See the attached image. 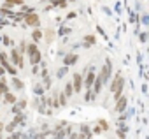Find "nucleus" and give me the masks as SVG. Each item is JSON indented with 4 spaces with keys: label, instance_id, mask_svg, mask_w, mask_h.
I'll list each match as a JSON object with an SVG mask.
<instances>
[{
    "label": "nucleus",
    "instance_id": "obj_31",
    "mask_svg": "<svg viewBox=\"0 0 149 139\" xmlns=\"http://www.w3.org/2000/svg\"><path fill=\"white\" fill-rule=\"evenodd\" d=\"M0 78H6V69L0 65Z\"/></svg>",
    "mask_w": 149,
    "mask_h": 139
},
{
    "label": "nucleus",
    "instance_id": "obj_21",
    "mask_svg": "<svg viewBox=\"0 0 149 139\" xmlns=\"http://www.w3.org/2000/svg\"><path fill=\"white\" fill-rule=\"evenodd\" d=\"M2 44L7 46V48H14V41H13L9 35H2Z\"/></svg>",
    "mask_w": 149,
    "mask_h": 139
},
{
    "label": "nucleus",
    "instance_id": "obj_2",
    "mask_svg": "<svg viewBox=\"0 0 149 139\" xmlns=\"http://www.w3.org/2000/svg\"><path fill=\"white\" fill-rule=\"evenodd\" d=\"M9 60H11V63H13V65H16L18 69H23V67H25V60H23V55H21V53L16 49V48H13V49H11Z\"/></svg>",
    "mask_w": 149,
    "mask_h": 139
},
{
    "label": "nucleus",
    "instance_id": "obj_11",
    "mask_svg": "<svg viewBox=\"0 0 149 139\" xmlns=\"http://www.w3.org/2000/svg\"><path fill=\"white\" fill-rule=\"evenodd\" d=\"M16 6H25V0H6L4 2V7H7V9H13V7H16Z\"/></svg>",
    "mask_w": 149,
    "mask_h": 139
},
{
    "label": "nucleus",
    "instance_id": "obj_9",
    "mask_svg": "<svg viewBox=\"0 0 149 139\" xmlns=\"http://www.w3.org/2000/svg\"><path fill=\"white\" fill-rule=\"evenodd\" d=\"M4 102H6V104H11V106H14V104L18 102V97H16L13 92H7V93H4Z\"/></svg>",
    "mask_w": 149,
    "mask_h": 139
},
{
    "label": "nucleus",
    "instance_id": "obj_10",
    "mask_svg": "<svg viewBox=\"0 0 149 139\" xmlns=\"http://www.w3.org/2000/svg\"><path fill=\"white\" fill-rule=\"evenodd\" d=\"M125 107H126V97H119L118 100H116V113H123L125 111Z\"/></svg>",
    "mask_w": 149,
    "mask_h": 139
},
{
    "label": "nucleus",
    "instance_id": "obj_16",
    "mask_svg": "<svg viewBox=\"0 0 149 139\" xmlns=\"http://www.w3.org/2000/svg\"><path fill=\"white\" fill-rule=\"evenodd\" d=\"M32 39H33V42L37 44V42H40V39H42V30L40 28H35L33 32H32Z\"/></svg>",
    "mask_w": 149,
    "mask_h": 139
},
{
    "label": "nucleus",
    "instance_id": "obj_6",
    "mask_svg": "<svg viewBox=\"0 0 149 139\" xmlns=\"http://www.w3.org/2000/svg\"><path fill=\"white\" fill-rule=\"evenodd\" d=\"M25 25H28V27H39V23H40V20H39V14L33 11V13H30V14H26L25 16Z\"/></svg>",
    "mask_w": 149,
    "mask_h": 139
},
{
    "label": "nucleus",
    "instance_id": "obj_13",
    "mask_svg": "<svg viewBox=\"0 0 149 139\" xmlns=\"http://www.w3.org/2000/svg\"><path fill=\"white\" fill-rule=\"evenodd\" d=\"M0 16H4V18H14L16 13H13V9H7V7H0Z\"/></svg>",
    "mask_w": 149,
    "mask_h": 139
},
{
    "label": "nucleus",
    "instance_id": "obj_24",
    "mask_svg": "<svg viewBox=\"0 0 149 139\" xmlns=\"http://www.w3.org/2000/svg\"><path fill=\"white\" fill-rule=\"evenodd\" d=\"M95 97H97V93L93 92V88H88V90H86V95H84V99H86V100H93Z\"/></svg>",
    "mask_w": 149,
    "mask_h": 139
},
{
    "label": "nucleus",
    "instance_id": "obj_34",
    "mask_svg": "<svg viewBox=\"0 0 149 139\" xmlns=\"http://www.w3.org/2000/svg\"><path fill=\"white\" fill-rule=\"evenodd\" d=\"M0 139H2V132H0Z\"/></svg>",
    "mask_w": 149,
    "mask_h": 139
},
{
    "label": "nucleus",
    "instance_id": "obj_17",
    "mask_svg": "<svg viewBox=\"0 0 149 139\" xmlns=\"http://www.w3.org/2000/svg\"><path fill=\"white\" fill-rule=\"evenodd\" d=\"M37 51H39V48H37V44H35V42H30V44L26 46V55H28V56H32V55H33V53H37Z\"/></svg>",
    "mask_w": 149,
    "mask_h": 139
},
{
    "label": "nucleus",
    "instance_id": "obj_33",
    "mask_svg": "<svg viewBox=\"0 0 149 139\" xmlns=\"http://www.w3.org/2000/svg\"><path fill=\"white\" fill-rule=\"evenodd\" d=\"M51 39H53V30H47V41L51 42Z\"/></svg>",
    "mask_w": 149,
    "mask_h": 139
},
{
    "label": "nucleus",
    "instance_id": "obj_29",
    "mask_svg": "<svg viewBox=\"0 0 149 139\" xmlns=\"http://www.w3.org/2000/svg\"><path fill=\"white\" fill-rule=\"evenodd\" d=\"M33 92H35L37 95H42V92H44V90H42V86H40V85H35V88H33Z\"/></svg>",
    "mask_w": 149,
    "mask_h": 139
},
{
    "label": "nucleus",
    "instance_id": "obj_32",
    "mask_svg": "<svg viewBox=\"0 0 149 139\" xmlns=\"http://www.w3.org/2000/svg\"><path fill=\"white\" fill-rule=\"evenodd\" d=\"M60 34H70V28H67V27H63V30H60Z\"/></svg>",
    "mask_w": 149,
    "mask_h": 139
},
{
    "label": "nucleus",
    "instance_id": "obj_12",
    "mask_svg": "<svg viewBox=\"0 0 149 139\" xmlns=\"http://www.w3.org/2000/svg\"><path fill=\"white\" fill-rule=\"evenodd\" d=\"M9 63H11V60H9V55H7L6 51H0V65H2V67L6 69Z\"/></svg>",
    "mask_w": 149,
    "mask_h": 139
},
{
    "label": "nucleus",
    "instance_id": "obj_19",
    "mask_svg": "<svg viewBox=\"0 0 149 139\" xmlns=\"http://www.w3.org/2000/svg\"><path fill=\"white\" fill-rule=\"evenodd\" d=\"M6 72H9V74L14 78V76H18V67H16V65H13V63H9V65L6 67Z\"/></svg>",
    "mask_w": 149,
    "mask_h": 139
},
{
    "label": "nucleus",
    "instance_id": "obj_25",
    "mask_svg": "<svg viewBox=\"0 0 149 139\" xmlns=\"http://www.w3.org/2000/svg\"><path fill=\"white\" fill-rule=\"evenodd\" d=\"M26 46H28V44H26L25 41H19V48H18V51H19L21 55H23V53H26Z\"/></svg>",
    "mask_w": 149,
    "mask_h": 139
},
{
    "label": "nucleus",
    "instance_id": "obj_7",
    "mask_svg": "<svg viewBox=\"0 0 149 139\" xmlns=\"http://www.w3.org/2000/svg\"><path fill=\"white\" fill-rule=\"evenodd\" d=\"M26 107V100L25 99H18V102L11 107V113L13 114H18V113H23V109Z\"/></svg>",
    "mask_w": 149,
    "mask_h": 139
},
{
    "label": "nucleus",
    "instance_id": "obj_5",
    "mask_svg": "<svg viewBox=\"0 0 149 139\" xmlns=\"http://www.w3.org/2000/svg\"><path fill=\"white\" fill-rule=\"evenodd\" d=\"M72 86H74V92H76V93H81V92H83V88H84V78H83L79 72L74 74V78H72Z\"/></svg>",
    "mask_w": 149,
    "mask_h": 139
},
{
    "label": "nucleus",
    "instance_id": "obj_30",
    "mask_svg": "<svg viewBox=\"0 0 149 139\" xmlns=\"http://www.w3.org/2000/svg\"><path fill=\"white\" fill-rule=\"evenodd\" d=\"M76 14H77V13H74V11L68 13V14H67V20H74V18H76Z\"/></svg>",
    "mask_w": 149,
    "mask_h": 139
},
{
    "label": "nucleus",
    "instance_id": "obj_20",
    "mask_svg": "<svg viewBox=\"0 0 149 139\" xmlns=\"http://www.w3.org/2000/svg\"><path fill=\"white\" fill-rule=\"evenodd\" d=\"M67 0H54V2H51V7H60V9H65L67 7Z\"/></svg>",
    "mask_w": 149,
    "mask_h": 139
},
{
    "label": "nucleus",
    "instance_id": "obj_3",
    "mask_svg": "<svg viewBox=\"0 0 149 139\" xmlns=\"http://www.w3.org/2000/svg\"><path fill=\"white\" fill-rule=\"evenodd\" d=\"M98 76L104 79V83H107V81L111 79V76H112V62H111L109 58L105 60V63H104V67H102V71H100Z\"/></svg>",
    "mask_w": 149,
    "mask_h": 139
},
{
    "label": "nucleus",
    "instance_id": "obj_14",
    "mask_svg": "<svg viewBox=\"0 0 149 139\" xmlns=\"http://www.w3.org/2000/svg\"><path fill=\"white\" fill-rule=\"evenodd\" d=\"M63 93L67 95V99H70L74 93H76V92H74V86H72V83H65V88H63Z\"/></svg>",
    "mask_w": 149,
    "mask_h": 139
},
{
    "label": "nucleus",
    "instance_id": "obj_23",
    "mask_svg": "<svg viewBox=\"0 0 149 139\" xmlns=\"http://www.w3.org/2000/svg\"><path fill=\"white\" fill-rule=\"evenodd\" d=\"M16 127H18V123H16V121H11V123H7V125H6V128H4V130H6L7 134H13V132H16Z\"/></svg>",
    "mask_w": 149,
    "mask_h": 139
},
{
    "label": "nucleus",
    "instance_id": "obj_22",
    "mask_svg": "<svg viewBox=\"0 0 149 139\" xmlns=\"http://www.w3.org/2000/svg\"><path fill=\"white\" fill-rule=\"evenodd\" d=\"M95 35H84L83 37V42H84V46H91V44H95Z\"/></svg>",
    "mask_w": 149,
    "mask_h": 139
},
{
    "label": "nucleus",
    "instance_id": "obj_1",
    "mask_svg": "<svg viewBox=\"0 0 149 139\" xmlns=\"http://www.w3.org/2000/svg\"><path fill=\"white\" fill-rule=\"evenodd\" d=\"M125 81H123V76H121V72H116L114 74V78H112V81H111V92L114 93V100H118L119 97H121V93H123V85Z\"/></svg>",
    "mask_w": 149,
    "mask_h": 139
},
{
    "label": "nucleus",
    "instance_id": "obj_18",
    "mask_svg": "<svg viewBox=\"0 0 149 139\" xmlns=\"http://www.w3.org/2000/svg\"><path fill=\"white\" fill-rule=\"evenodd\" d=\"M13 86H14L16 90H23V88H25L23 81H21V79H19L18 76H14V78H13Z\"/></svg>",
    "mask_w": 149,
    "mask_h": 139
},
{
    "label": "nucleus",
    "instance_id": "obj_26",
    "mask_svg": "<svg viewBox=\"0 0 149 139\" xmlns=\"http://www.w3.org/2000/svg\"><path fill=\"white\" fill-rule=\"evenodd\" d=\"M21 135H23L21 132H13V134L7 135V139H21Z\"/></svg>",
    "mask_w": 149,
    "mask_h": 139
},
{
    "label": "nucleus",
    "instance_id": "obj_27",
    "mask_svg": "<svg viewBox=\"0 0 149 139\" xmlns=\"http://www.w3.org/2000/svg\"><path fill=\"white\" fill-rule=\"evenodd\" d=\"M67 72H68V71H67V65H65V67H61L60 71H58V78H63V76H65Z\"/></svg>",
    "mask_w": 149,
    "mask_h": 139
},
{
    "label": "nucleus",
    "instance_id": "obj_28",
    "mask_svg": "<svg viewBox=\"0 0 149 139\" xmlns=\"http://www.w3.org/2000/svg\"><path fill=\"white\" fill-rule=\"evenodd\" d=\"M60 104H61V106H65V104H67V95H65L63 92L60 93Z\"/></svg>",
    "mask_w": 149,
    "mask_h": 139
},
{
    "label": "nucleus",
    "instance_id": "obj_15",
    "mask_svg": "<svg viewBox=\"0 0 149 139\" xmlns=\"http://www.w3.org/2000/svg\"><path fill=\"white\" fill-rule=\"evenodd\" d=\"M40 60H42L40 51H37V53H33V55L30 56V63H32V65H39V63H40Z\"/></svg>",
    "mask_w": 149,
    "mask_h": 139
},
{
    "label": "nucleus",
    "instance_id": "obj_8",
    "mask_svg": "<svg viewBox=\"0 0 149 139\" xmlns=\"http://www.w3.org/2000/svg\"><path fill=\"white\" fill-rule=\"evenodd\" d=\"M79 60V55H76V53H68V55H65L63 56V65H74V63H76Z\"/></svg>",
    "mask_w": 149,
    "mask_h": 139
},
{
    "label": "nucleus",
    "instance_id": "obj_4",
    "mask_svg": "<svg viewBox=\"0 0 149 139\" xmlns=\"http://www.w3.org/2000/svg\"><path fill=\"white\" fill-rule=\"evenodd\" d=\"M97 79V71H95V67H90L86 69V78H84V88H93V83Z\"/></svg>",
    "mask_w": 149,
    "mask_h": 139
}]
</instances>
